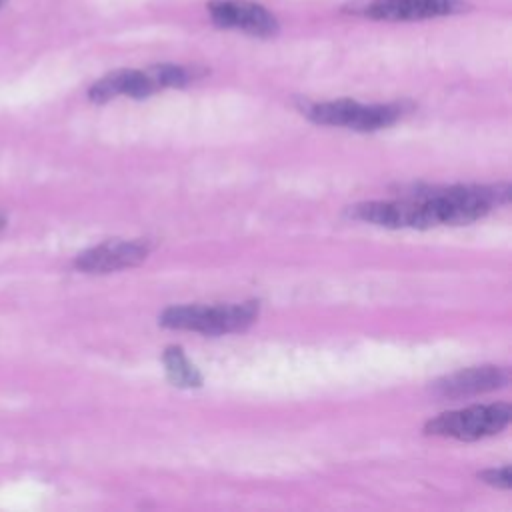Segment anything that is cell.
Masks as SVG:
<instances>
[{
  "mask_svg": "<svg viewBox=\"0 0 512 512\" xmlns=\"http://www.w3.org/2000/svg\"><path fill=\"white\" fill-rule=\"evenodd\" d=\"M510 416H512V408L506 402L470 406L464 410H452L436 416L424 426V432L432 436L470 442V440L498 434L508 426Z\"/></svg>",
  "mask_w": 512,
  "mask_h": 512,
  "instance_id": "obj_3",
  "label": "cell"
},
{
  "mask_svg": "<svg viewBox=\"0 0 512 512\" xmlns=\"http://www.w3.org/2000/svg\"><path fill=\"white\" fill-rule=\"evenodd\" d=\"M158 88L154 76L150 70H114L100 78L92 88L88 90V96L92 102H108L120 94H126L130 98H148Z\"/></svg>",
  "mask_w": 512,
  "mask_h": 512,
  "instance_id": "obj_8",
  "label": "cell"
},
{
  "mask_svg": "<svg viewBox=\"0 0 512 512\" xmlns=\"http://www.w3.org/2000/svg\"><path fill=\"white\" fill-rule=\"evenodd\" d=\"M510 198L508 184L450 186L420 190L404 200L362 202L350 216L386 228H430L442 224H468L486 216Z\"/></svg>",
  "mask_w": 512,
  "mask_h": 512,
  "instance_id": "obj_1",
  "label": "cell"
},
{
  "mask_svg": "<svg viewBox=\"0 0 512 512\" xmlns=\"http://www.w3.org/2000/svg\"><path fill=\"white\" fill-rule=\"evenodd\" d=\"M162 362L166 368V376L174 386L198 388L202 384V376L198 368L184 356L182 348L168 346L162 354Z\"/></svg>",
  "mask_w": 512,
  "mask_h": 512,
  "instance_id": "obj_10",
  "label": "cell"
},
{
  "mask_svg": "<svg viewBox=\"0 0 512 512\" xmlns=\"http://www.w3.org/2000/svg\"><path fill=\"white\" fill-rule=\"evenodd\" d=\"M510 382V374L500 366H472L448 374L432 384V390L444 398H462L492 392Z\"/></svg>",
  "mask_w": 512,
  "mask_h": 512,
  "instance_id": "obj_6",
  "label": "cell"
},
{
  "mask_svg": "<svg viewBox=\"0 0 512 512\" xmlns=\"http://www.w3.org/2000/svg\"><path fill=\"white\" fill-rule=\"evenodd\" d=\"M150 74L154 76L158 88H180L184 84L190 82V72L182 66H176V64H158V66H152L148 68Z\"/></svg>",
  "mask_w": 512,
  "mask_h": 512,
  "instance_id": "obj_11",
  "label": "cell"
},
{
  "mask_svg": "<svg viewBox=\"0 0 512 512\" xmlns=\"http://www.w3.org/2000/svg\"><path fill=\"white\" fill-rule=\"evenodd\" d=\"M230 6V28H238L260 38H270L278 32V20L264 6L246 0H230Z\"/></svg>",
  "mask_w": 512,
  "mask_h": 512,
  "instance_id": "obj_9",
  "label": "cell"
},
{
  "mask_svg": "<svg viewBox=\"0 0 512 512\" xmlns=\"http://www.w3.org/2000/svg\"><path fill=\"white\" fill-rule=\"evenodd\" d=\"M258 318V302H234V304H182L170 306L160 314V324L172 330H192L208 336H220L230 332H242Z\"/></svg>",
  "mask_w": 512,
  "mask_h": 512,
  "instance_id": "obj_2",
  "label": "cell"
},
{
  "mask_svg": "<svg viewBox=\"0 0 512 512\" xmlns=\"http://www.w3.org/2000/svg\"><path fill=\"white\" fill-rule=\"evenodd\" d=\"M466 10L458 0H376L366 14L376 20H422Z\"/></svg>",
  "mask_w": 512,
  "mask_h": 512,
  "instance_id": "obj_7",
  "label": "cell"
},
{
  "mask_svg": "<svg viewBox=\"0 0 512 512\" xmlns=\"http://www.w3.org/2000/svg\"><path fill=\"white\" fill-rule=\"evenodd\" d=\"M306 116L322 126H346L360 132H374L394 124L402 116L400 104L364 106L350 98L318 102L306 108Z\"/></svg>",
  "mask_w": 512,
  "mask_h": 512,
  "instance_id": "obj_4",
  "label": "cell"
},
{
  "mask_svg": "<svg viewBox=\"0 0 512 512\" xmlns=\"http://www.w3.org/2000/svg\"><path fill=\"white\" fill-rule=\"evenodd\" d=\"M2 2H4V0H0V6H2Z\"/></svg>",
  "mask_w": 512,
  "mask_h": 512,
  "instance_id": "obj_14",
  "label": "cell"
},
{
  "mask_svg": "<svg viewBox=\"0 0 512 512\" xmlns=\"http://www.w3.org/2000/svg\"><path fill=\"white\" fill-rule=\"evenodd\" d=\"M6 228V218L0 214V232Z\"/></svg>",
  "mask_w": 512,
  "mask_h": 512,
  "instance_id": "obj_13",
  "label": "cell"
},
{
  "mask_svg": "<svg viewBox=\"0 0 512 512\" xmlns=\"http://www.w3.org/2000/svg\"><path fill=\"white\" fill-rule=\"evenodd\" d=\"M478 478H482L486 484L496 486V488H504L508 490L512 486V476H510V466H502V468H490L478 474Z\"/></svg>",
  "mask_w": 512,
  "mask_h": 512,
  "instance_id": "obj_12",
  "label": "cell"
},
{
  "mask_svg": "<svg viewBox=\"0 0 512 512\" xmlns=\"http://www.w3.org/2000/svg\"><path fill=\"white\" fill-rule=\"evenodd\" d=\"M150 250L152 244L148 240H108L78 254L74 266L90 274L114 272L138 266L146 260Z\"/></svg>",
  "mask_w": 512,
  "mask_h": 512,
  "instance_id": "obj_5",
  "label": "cell"
}]
</instances>
